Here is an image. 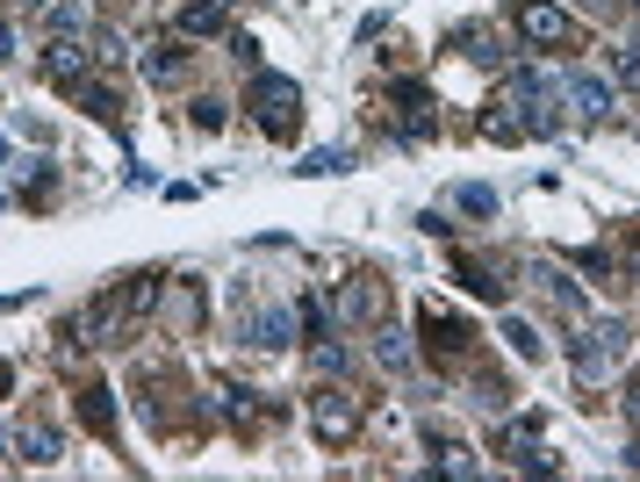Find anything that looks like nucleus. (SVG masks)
Listing matches in <instances>:
<instances>
[{
  "instance_id": "nucleus-1",
  "label": "nucleus",
  "mask_w": 640,
  "mask_h": 482,
  "mask_svg": "<svg viewBox=\"0 0 640 482\" xmlns=\"http://www.w3.org/2000/svg\"><path fill=\"white\" fill-rule=\"evenodd\" d=\"M252 116H260L266 138H295V122H303V94H295V80L260 72V80H252Z\"/></svg>"
},
{
  "instance_id": "nucleus-2",
  "label": "nucleus",
  "mask_w": 640,
  "mask_h": 482,
  "mask_svg": "<svg viewBox=\"0 0 640 482\" xmlns=\"http://www.w3.org/2000/svg\"><path fill=\"white\" fill-rule=\"evenodd\" d=\"M511 22H519V36L533 44V51H561V44H576V22L554 8V0H511Z\"/></svg>"
},
{
  "instance_id": "nucleus-3",
  "label": "nucleus",
  "mask_w": 640,
  "mask_h": 482,
  "mask_svg": "<svg viewBox=\"0 0 640 482\" xmlns=\"http://www.w3.org/2000/svg\"><path fill=\"white\" fill-rule=\"evenodd\" d=\"M569 361H576V375H583V381H605L612 367L626 361V325H590L583 339L569 345Z\"/></svg>"
},
{
  "instance_id": "nucleus-4",
  "label": "nucleus",
  "mask_w": 640,
  "mask_h": 482,
  "mask_svg": "<svg viewBox=\"0 0 640 482\" xmlns=\"http://www.w3.org/2000/svg\"><path fill=\"white\" fill-rule=\"evenodd\" d=\"M310 418H317V439H324V447H346L353 432H360V397H346V389H317Z\"/></svg>"
},
{
  "instance_id": "nucleus-5",
  "label": "nucleus",
  "mask_w": 640,
  "mask_h": 482,
  "mask_svg": "<svg viewBox=\"0 0 640 482\" xmlns=\"http://www.w3.org/2000/svg\"><path fill=\"white\" fill-rule=\"evenodd\" d=\"M453 44H461V58H475V66H503V44L483 30V22H467V30H453Z\"/></svg>"
},
{
  "instance_id": "nucleus-6",
  "label": "nucleus",
  "mask_w": 640,
  "mask_h": 482,
  "mask_svg": "<svg viewBox=\"0 0 640 482\" xmlns=\"http://www.w3.org/2000/svg\"><path fill=\"white\" fill-rule=\"evenodd\" d=\"M569 102H576V116H605V108H612V86L590 80V72H576V80H569Z\"/></svg>"
},
{
  "instance_id": "nucleus-7",
  "label": "nucleus",
  "mask_w": 640,
  "mask_h": 482,
  "mask_svg": "<svg viewBox=\"0 0 640 482\" xmlns=\"http://www.w3.org/2000/svg\"><path fill=\"white\" fill-rule=\"evenodd\" d=\"M180 30L188 36H216L224 30V0H188V8H180Z\"/></svg>"
},
{
  "instance_id": "nucleus-8",
  "label": "nucleus",
  "mask_w": 640,
  "mask_h": 482,
  "mask_svg": "<svg viewBox=\"0 0 640 482\" xmlns=\"http://www.w3.org/2000/svg\"><path fill=\"white\" fill-rule=\"evenodd\" d=\"M80 66H87V51H80V44H51V58H44V72H51V80H80Z\"/></svg>"
},
{
  "instance_id": "nucleus-9",
  "label": "nucleus",
  "mask_w": 640,
  "mask_h": 482,
  "mask_svg": "<svg viewBox=\"0 0 640 482\" xmlns=\"http://www.w3.org/2000/svg\"><path fill=\"white\" fill-rule=\"evenodd\" d=\"M80 411H87L94 432H116V403H108V389H80Z\"/></svg>"
},
{
  "instance_id": "nucleus-10",
  "label": "nucleus",
  "mask_w": 640,
  "mask_h": 482,
  "mask_svg": "<svg viewBox=\"0 0 640 482\" xmlns=\"http://www.w3.org/2000/svg\"><path fill=\"white\" fill-rule=\"evenodd\" d=\"M22 461H58V432L51 425H29V432H22Z\"/></svg>"
},
{
  "instance_id": "nucleus-11",
  "label": "nucleus",
  "mask_w": 640,
  "mask_h": 482,
  "mask_svg": "<svg viewBox=\"0 0 640 482\" xmlns=\"http://www.w3.org/2000/svg\"><path fill=\"white\" fill-rule=\"evenodd\" d=\"M503 339H511V353H519V361H540V331L533 325H519V317H511V325H503Z\"/></svg>"
},
{
  "instance_id": "nucleus-12",
  "label": "nucleus",
  "mask_w": 640,
  "mask_h": 482,
  "mask_svg": "<svg viewBox=\"0 0 640 482\" xmlns=\"http://www.w3.org/2000/svg\"><path fill=\"white\" fill-rule=\"evenodd\" d=\"M453 202H461L467 216H497V188H461Z\"/></svg>"
},
{
  "instance_id": "nucleus-13",
  "label": "nucleus",
  "mask_w": 640,
  "mask_h": 482,
  "mask_svg": "<svg viewBox=\"0 0 640 482\" xmlns=\"http://www.w3.org/2000/svg\"><path fill=\"white\" fill-rule=\"evenodd\" d=\"M619 80H626V86H640V51H619Z\"/></svg>"
},
{
  "instance_id": "nucleus-14",
  "label": "nucleus",
  "mask_w": 640,
  "mask_h": 482,
  "mask_svg": "<svg viewBox=\"0 0 640 482\" xmlns=\"http://www.w3.org/2000/svg\"><path fill=\"white\" fill-rule=\"evenodd\" d=\"M626 418H633V425H640V381H633V389H626Z\"/></svg>"
},
{
  "instance_id": "nucleus-15",
  "label": "nucleus",
  "mask_w": 640,
  "mask_h": 482,
  "mask_svg": "<svg viewBox=\"0 0 640 482\" xmlns=\"http://www.w3.org/2000/svg\"><path fill=\"white\" fill-rule=\"evenodd\" d=\"M0 58H15V36H8V22H0Z\"/></svg>"
},
{
  "instance_id": "nucleus-16",
  "label": "nucleus",
  "mask_w": 640,
  "mask_h": 482,
  "mask_svg": "<svg viewBox=\"0 0 640 482\" xmlns=\"http://www.w3.org/2000/svg\"><path fill=\"white\" fill-rule=\"evenodd\" d=\"M8 389H15V367H8V361H0V397H8Z\"/></svg>"
},
{
  "instance_id": "nucleus-17",
  "label": "nucleus",
  "mask_w": 640,
  "mask_h": 482,
  "mask_svg": "<svg viewBox=\"0 0 640 482\" xmlns=\"http://www.w3.org/2000/svg\"><path fill=\"white\" fill-rule=\"evenodd\" d=\"M22 8H44V0H22Z\"/></svg>"
},
{
  "instance_id": "nucleus-18",
  "label": "nucleus",
  "mask_w": 640,
  "mask_h": 482,
  "mask_svg": "<svg viewBox=\"0 0 640 482\" xmlns=\"http://www.w3.org/2000/svg\"><path fill=\"white\" fill-rule=\"evenodd\" d=\"M116 8H122V0H116Z\"/></svg>"
}]
</instances>
